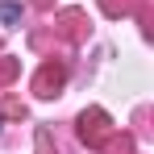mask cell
Masks as SVG:
<instances>
[{
    "instance_id": "1",
    "label": "cell",
    "mask_w": 154,
    "mask_h": 154,
    "mask_svg": "<svg viewBox=\"0 0 154 154\" xmlns=\"http://www.w3.org/2000/svg\"><path fill=\"white\" fill-rule=\"evenodd\" d=\"M108 133H112V121H108L104 108H88V112H79V142H83L88 150H100L104 142H108Z\"/></svg>"
},
{
    "instance_id": "2",
    "label": "cell",
    "mask_w": 154,
    "mask_h": 154,
    "mask_svg": "<svg viewBox=\"0 0 154 154\" xmlns=\"http://www.w3.org/2000/svg\"><path fill=\"white\" fill-rule=\"evenodd\" d=\"M63 83H67V63H63V58H46L42 71L33 75V92H38L42 100H50V96L63 92Z\"/></svg>"
},
{
    "instance_id": "3",
    "label": "cell",
    "mask_w": 154,
    "mask_h": 154,
    "mask_svg": "<svg viewBox=\"0 0 154 154\" xmlns=\"http://www.w3.org/2000/svg\"><path fill=\"white\" fill-rule=\"evenodd\" d=\"M88 29L92 25H88V13H83V8H67V13L54 17V33H58L67 46H79V42L88 38Z\"/></svg>"
},
{
    "instance_id": "4",
    "label": "cell",
    "mask_w": 154,
    "mask_h": 154,
    "mask_svg": "<svg viewBox=\"0 0 154 154\" xmlns=\"http://www.w3.org/2000/svg\"><path fill=\"white\" fill-rule=\"evenodd\" d=\"M100 150H104V154H133V133H117V129H112L108 142H104Z\"/></svg>"
},
{
    "instance_id": "5",
    "label": "cell",
    "mask_w": 154,
    "mask_h": 154,
    "mask_svg": "<svg viewBox=\"0 0 154 154\" xmlns=\"http://www.w3.org/2000/svg\"><path fill=\"white\" fill-rule=\"evenodd\" d=\"M17 75H21V58H8V54H4V58H0V88H8Z\"/></svg>"
},
{
    "instance_id": "6",
    "label": "cell",
    "mask_w": 154,
    "mask_h": 154,
    "mask_svg": "<svg viewBox=\"0 0 154 154\" xmlns=\"http://www.w3.org/2000/svg\"><path fill=\"white\" fill-rule=\"evenodd\" d=\"M100 8L108 17H125V13H133V0H100Z\"/></svg>"
},
{
    "instance_id": "7",
    "label": "cell",
    "mask_w": 154,
    "mask_h": 154,
    "mask_svg": "<svg viewBox=\"0 0 154 154\" xmlns=\"http://www.w3.org/2000/svg\"><path fill=\"white\" fill-rule=\"evenodd\" d=\"M0 112H4V117H25V104H21V100H13V96H8V100L0 104Z\"/></svg>"
},
{
    "instance_id": "8",
    "label": "cell",
    "mask_w": 154,
    "mask_h": 154,
    "mask_svg": "<svg viewBox=\"0 0 154 154\" xmlns=\"http://www.w3.org/2000/svg\"><path fill=\"white\" fill-rule=\"evenodd\" d=\"M38 154H50V133H46V129L38 133Z\"/></svg>"
}]
</instances>
